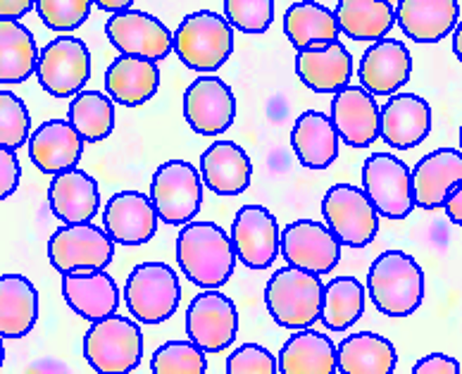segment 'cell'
I'll return each instance as SVG.
<instances>
[{
	"label": "cell",
	"mask_w": 462,
	"mask_h": 374,
	"mask_svg": "<svg viewBox=\"0 0 462 374\" xmlns=\"http://www.w3.org/2000/svg\"><path fill=\"white\" fill-rule=\"evenodd\" d=\"M177 263L199 289H222L236 267V248L219 224L191 220L179 231Z\"/></svg>",
	"instance_id": "obj_1"
},
{
	"label": "cell",
	"mask_w": 462,
	"mask_h": 374,
	"mask_svg": "<svg viewBox=\"0 0 462 374\" xmlns=\"http://www.w3.org/2000/svg\"><path fill=\"white\" fill-rule=\"evenodd\" d=\"M367 291L379 313L408 317L424 301V272L415 257L403 250H383L370 265Z\"/></svg>",
	"instance_id": "obj_2"
},
{
	"label": "cell",
	"mask_w": 462,
	"mask_h": 374,
	"mask_svg": "<svg viewBox=\"0 0 462 374\" xmlns=\"http://www.w3.org/2000/svg\"><path fill=\"white\" fill-rule=\"evenodd\" d=\"M324 284L319 275L286 265L270 276L264 303L272 320L284 329H308L322 317Z\"/></svg>",
	"instance_id": "obj_3"
},
{
	"label": "cell",
	"mask_w": 462,
	"mask_h": 374,
	"mask_svg": "<svg viewBox=\"0 0 462 374\" xmlns=\"http://www.w3.org/2000/svg\"><path fill=\"white\" fill-rule=\"evenodd\" d=\"M226 17L199 10L186 14L174 32V53L189 70L215 72L234 53V32Z\"/></svg>",
	"instance_id": "obj_4"
},
{
	"label": "cell",
	"mask_w": 462,
	"mask_h": 374,
	"mask_svg": "<svg viewBox=\"0 0 462 374\" xmlns=\"http://www.w3.org/2000/svg\"><path fill=\"white\" fill-rule=\"evenodd\" d=\"M84 358L100 374L134 372L143 360L139 322L122 315L96 320L84 336Z\"/></svg>",
	"instance_id": "obj_5"
},
{
	"label": "cell",
	"mask_w": 462,
	"mask_h": 374,
	"mask_svg": "<svg viewBox=\"0 0 462 374\" xmlns=\"http://www.w3.org/2000/svg\"><path fill=\"white\" fill-rule=\"evenodd\" d=\"M125 301L141 324H162L177 313L181 301L179 276L167 263H141L129 272Z\"/></svg>",
	"instance_id": "obj_6"
},
{
	"label": "cell",
	"mask_w": 462,
	"mask_h": 374,
	"mask_svg": "<svg viewBox=\"0 0 462 374\" xmlns=\"http://www.w3.org/2000/svg\"><path fill=\"white\" fill-rule=\"evenodd\" d=\"M41 89L53 98H72L91 79V53L87 43L69 33H60L46 48H41L36 62Z\"/></svg>",
	"instance_id": "obj_7"
},
{
	"label": "cell",
	"mask_w": 462,
	"mask_h": 374,
	"mask_svg": "<svg viewBox=\"0 0 462 374\" xmlns=\"http://www.w3.org/2000/svg\"><path fill=\"white\" fill-rule=\"evenodd\" d=\"M151 201L165 224H186L203 205V177L186 160H167L155 170Z\"/></svg>",
	"instance_id": "obj_8"
},
{
	"label": "cell",
	"mask_w": 462,
	"mask_h": 374,
	"mask_svg": "<svg viewBox=\"0 0 462 374\" xmlns=\"http://www.w3.org/2000/svg\"><path fill=\"white\" fill-rule=\"evenodd\" d=\"M322 215L327 227L348 248H365L379 234V212L365 189L353 184L331 186L322 198Z\"/></svg>",
	"instance_id": "obj_9"
},
{
	"label": "cell",
	"mask_w": 462,
	"mask_h": 374,
	"mask_svg": "<svg viewBox=\"0 0 462 374\" xmlns=\"http://www.w3.org/2000/svg\"><path fill=\"white\" fill-rule=\"evenodd\" d=\"M363 189L386 220H405L415 210L412 170L391 153H374L365 160Z\"/></svg>",
	"instance_id": "obj_10"
},
{
	"label": "cell",
	"mask_w": 462,
	"mask_h": 374,
	"mask_svg": "<svg viewBox=\"0 0 462 374\" xmlns=\"http://www.w3.org/2000/svg\"><path fill=\"white\" fill-rule=\"evenodd\" d=\"M186 334L205 353H222L236 341L238 313L229 295L205 289L186 308Z\"/></svg>",
	"instance_id": "obj_11"
},
{
	"label": "cell",
	"mask_w": 462,
	"mask_h": 374,
	"mask_svg": "<svg viewBox=\"0 0 462 374\" xmlns=\"http://www.w3.org/2000/svg\"><path fill=\"white\" fill-rule=\"evenodd\" d=\"M115 257V241L96 224H65L48 241V260L62 272L77 267L106 269Z\"/></svg>",
	"instance_id": "obj_12"
},
{
	"label": "cell",
	"mask_w": 462,
	"mask_h": 374,
	"mask_svg": "<svg viewBox=\"0 0 462 374\" xmlns=\"http://www.w3.org/2000/svg\"><path fill=\"white\" fill-rule=\"evenodd\" d=\"M344 243L334 231L315 220H296L282 231V256L286 265L308 269L315 275H329L341 260Z\"/></svg>",
	"instance_id": "obj_13"
},
{
	"label": "cell",
	"mask_w": 462,
	"mask_h": 374,
	"mask_svg": "<svg viewBox=\"0 0 462 374\" xmlns=\"http://www.w3.org/2000/svg\"><path fill=\"white\" fill-rule=\"evenodd\" d=\"M106 36L122 55H139L155 62L165 60L174 48L172 32L158 17L132 7L113 13L106 22Z\"/></svg>",
	"instance_id": "obj_14"
},
{
	"label": "cell",
	"mask_w": 462,
	"mask_h": 374,
	"mask_svg": "<svg viewBox=\"0 0 462 374\" xmlns=\"http://www.w3.org/2000/svg\"><path fill=\"white\" fill-rule=\"evenodd\" d=\"M184 117L199 136H219L236 119V96L225 81L205 74L186 89Z\"/></svg>",
	"instance_id": "obj_15"
},
{
	"label": "cell",
	"mask_w": 462,
	"mask_h": 374,
	"mask_svg": "<svg viewBox=\"0 0 462 374\" xmlns=\"http://www.w3.org/2000/svg\"><path fill=\"white\" fill-rule=\"evenodd\" d=\"M231 241L236 248V257L245 267L267 269L282 250L277 217L263 205H244L234 217Z\"/></svg>",
	"instance_id": "obj_16"
},
{
	"label": "cell",
	"mask_w": 462,
	"mask_h": 374,
	"mask_svg": "<svg viewBox=\"0 0 462 374\" xmlns=\"http://www.w3.org/2000/svg\"><path fill=\"white\" fill-rule=\"evenodd\" d=\"M158 220L151 196L139 191H119L103 210V229L119 246H143L155 237Z\"/></svg>",
	"instance_id": "obj_17"
},
{
	"label": "cell",
	"mask_w": 462,
	"mask_h": 374,
	"mask_svg": "<svg viewBox=\"0 0 462 374\" xmlns=\"http://www.w3.org/2000/svg\"><path fill=\"white\" fill-rule=\"evenodd\" d=\"M331 122L341 141L353 148H367L379 138L382 108L365 86H344L331 98Z\"/></svg>",
	"instance_id": "obj_18"
},
{
	"label": "cell",
	"mask_w": 462,
	"mask_h": 374,
	"mask_svg": "<svg viewBox=\"0 0 462 374\" xmlns=\"http://www.w3.org/2000/svg\"><path fill=\"white\" fill-rule=\"evenodd\" d=\"M412 55L403 41L379 39L365 51L357 79L372 96H393L410 81Z\"/></svg>",
	"instance_id": "obj_19"
},
{
	"label": "cell",
	"mask_w": 462,
	"mask_h": 374,
	"mask_svg": "<svg viewBox=\"0 0 462 374\" xmlns=\"http://www.w3.org/2000/svg\"><path fill=\"white\" fill-rule=\"evenodd\" d=\"M62 295L67 305L88 322L115 315L119 308L117 282L98 267H77L62 272Z\"/></svg>",
	"instance_id": "obj_20"
},
{
	"label": "cell",
	"mask_w": 462,
	"mask_h": 374,
	"mask_svg": "<svg viewBox=\"0 0 462 374\" xmlns=\"http://www.w3.org/2000/svg\"><path fill=\"white\" fill-rule=\"evenodd\" d=\"M431 132V108L417 93H393L382 108L379 138L396 151H410Z\"/></svg>",
	"instance_id": "obj_21"
},
{
	"label": "cell",
	"mask_w": 462,
	"mask_h": 374,
	"mask_svg": "<svg viewBox=\"0 0 462 374\" xmlns=\"http://www.w3.org/2000/svg\"><path fill=\"white\" fill-rule=\"evenodd\" d=\"M296 74L312 91L337 93L348 86L353 77V58L338 39L318 41L298 51Z\"/></svg>",
	"instance_id": "obj_22"
},
{
	"label": "cell",
	"mask_w": 462,
	"mask_h": 374,
	"mask_svg": "<svg viewBox=\"0 0 462 374\" xmlns=\"http://www.w3.org/2000/svg\"><path fill=\"white\" fill-rule=\"evenodd\" d=\"M29 158L43 174L77 167L84 155V138L69 119H48L29 136Z\"/></svg>",
	"instance_id": "obj_23"
},
{
	"label": "cell",
	"mask_w": 462,
	"mask_h": 374,
	"mask_svg": "<svg viewBox=\"0 0 462 374\" xmlns=\"http://www.w3.org/2000/svg\"><path fill=\"white\" fill-rule=\"evenodd\" d=\"M48 205L62 224L91 222L100 210L98 182L79 167L53 174L48 186Z\"/></svg>",
	"instance_id": "obj_24"
},
{
	"label": "cell",
	"mask_w": 462,
	"mask_h": 374,
	"mask_svg": "<svg viewBox=\"0 0 462 374\" xmlns=\"http://www.w3.org/2000/svg\"><path fill=\"white\" fill-rule=\"evenodd\" d=\"M396 24L415 43H439L460 20L457 0H398Z\"/></svg>",
	"instance_id": "obj_25"
},
{
	"label": "cell",
	"mask_w": 462,
	"mask_h": 374,
	"mask_svg": "<svg viewBox=\"0 0 462 374\" xmlns=\"http://www.w3.org/2000/svg\"><path fill=\"white\" fill-rule=\"evenodd\" d=\"M462 179V151L439 148L424 155L412 170V193L415 205L431 212L443 208L448 191Z\"/></svg>",
	"instance_id": "obj_26"
},
{
	"label": "cell",
	"mask_w": 462,
	"mask_h": 374,
	"mask_svg": "<svg viewBox=\"0 0 462 374\" xmlns=\"http://www.w3.org/2000/svg\"><path fill=\"white\" fill-rule=\"evenodd\" d=\"M200 177L212 193L238 196L251 186V158L234 141H215L200 155Z\"/></svg>",
	"instance_id": "obj_27"
},
{
	"label": "cell",
	"mask_w": 462,
	"mask_h": 374,
	"mask_svg": "<svg viewBox=\"0 0 462 374\" xmlns=\"http://www.w3.org/2000/svg\"><path fill=\"white\" fill-rule=\"evenodd\" d=\"M107 96L119 106L139 108L158 93L160 70L155 60L139 55H122L107 67L106 72Z\"/></svg>",
	"instance_id": "obj_28"
},
{
	"label": "cell",
	"mask_w": 462,
	"mask_h": 374,
	"mask_svg": "<svg viewBox=\"0 0 462 374\" xmlns=\"http://www.w3.org/2000/svg\"><path fill=\"white\" fill-rule=\"evenodd\" d=\"M338 141L341 138L331 117L319 110H305L291 132L293 153L308 170H327L338 158Z\"/></svg>",
	"instance_id": "obj_29"
},
{
	"label": "cell",
	"mask_w": 462,
	"mask_h": 374,
	"mask_svg": "<svg viewBox=\"0 0 462 374\" xmlns=\"http://www.w3.org/2000/svg\"><path fill=\"white\" fill-rule=\"evenodd\" d=\"M282 374H334L338 372L337 346L329 336L315 329H296V334L279 353Z\"/></svg>",
	"instance_id": "obj_30"
},
{
	"label": "cell",
	"mask_w": 462,
	"mask_h": 374,
	"mask_svg": "<svg viewBox=\"0 0 462 374\" xmlns=\"http://www.w3.org/2000/svg\"><path fill=\"white\" fill-rule=\"evenodd\" d=\"M39 320V291L22 275L0 276V336L22 339Z\"/></svg>",
	"instance_id": "obj_31"
},
{
	"label": "cell",
	"mask_w": 462,
	"mask_h": 374,
	"mask_svg": "<svg viewBox=\"0 0 462 374\" xmlns=\"http://www.w3.org/2000/svg\"><path fill=\"white\" fill-rule=\"evenodd\" d=\"M338 372L344 374H391L398 365V353L389 339L374 332H357L337 346Z\"/></svg>",
	"instance_id": "obj_32"
},
{
	"label": "cell",
	"mask_w": 462,
	"mask_h": 374,
	"mask_svg": "<svg viewBox=\"0 0 462 374\" xmlns=\"http://www.w3.org/2000/svg\"><path fill=\"white\" fill-rule=\"evenodd\" d=\"M334 14L350 41H379L396 24L389 0H338Z\"/></svg>",
	"instance_id": "obj_33"
},
{
	"label": "cell",
	"mask_w": 462,
	"mask_h": 374,
	"mask_svg": "<svg viewBox=\"0 0 462 374\" xmlns=\"http://www.w3.org/2000/svg\"><path fill=\"white\" fill-rule=\"evenodd\" d=\"M39 48L22 22L0 17V84H22L36 72Z\"/></svg>",
	"instance_id": "obj_34"
},
{
	"label": "cell",
	"mask_w": 462,
	"mask_h": 374,
	"mask_svg": "<svg viewBox=\"0 0 462 374\" xmlns=\"http://www.w3.org/2000/svg\"><path fill=\"white\" fill-rule=\"evenodd\" d=\"M284 33L289 36L291 46L300 51L318 41H337L341 29L337 14L329 7L319 5L315 0H300L286 10Z\"/></svg>",
	"instance_id": "obj_35"
},
{
	"label": "cell",
	"mask_w": 462,
	"mask_h": 374,
	"mask_svg": "<svg viewBox=\"0 0 462 374\" xmlns=\"http://www.w3.org/2000/svg\"><path fill=\"white\" fill-rule=\"evenodd\" d=\"M365 313V286L356 276H337L324 286L322 317L331 332H346Z\"/></svg>",
	"instance_id": "obj_36"
},
{
	"label": "cell",
	"mask_w": 462,
	"mask_h": 374,
	"mask_svg": "<svg viewBox=\"0 0 462 374\" xmlns=\"http://www.w3.org/2000/svg\"><path fill=\"white\" fill-rule=\"evenodd\" d=\"M67 117L87 144H100L115 129V103L106 93L79 91L69 103Z\"/></svg>",
	"instance_id": "obj_37"
},
{
	"label": "cell",
	"mask_w": 462,
	"mask_h": 374,
	"mask_svg": "<svg viewBox=\"0 0 462 374\" xmlns=\"http://www.w3.org/2000/svg\"><path fill=\"white\" fill-rule=\"evenodd\" d=\"M152 374H203L208 372L205 351L189 341H167L151 358Z\"/></svg>",
	"instance_id": "obj_38"
},
{
	"label": "cell",
	"mask_w": 462,
	"mask_h": 374,
	"mask_svg": "<svg viewBox=\"0 0 462 374\" xmlns=\"http://www.w3.org/2000/svg\"><path fill=\"white\" fill-rule=\"evenodd\" d=\"M32 136V117L20 96L13 91H0V145L22 148Z\"/></svg>",
	"instance_id": "obj_39"
},
{
	"label": "cell",
	"mask_w": 462,
	"mask_h": 374,
	"mask_svg": "<svg viewBox=\"0 0 462 374\" xmlns=\"http://www.w3.org/2000/svg\"><path fill=\"white\" fill-rule=\"evenodd\" d=\"M93 0H36V13L48 29L58 33L79 29L91 14Z\"/></svg>",
	"instance_id": "obj_40"
},
{
	"label": "cell",
	"mask_w": 462,
	"mask_h": 374,
	"mask_svg": "<svg viewBox=\"0 0 462 374\" xmlns=\"http://www.w3.org/2000/svg\"><path fill=\"white\" fill-rule=\"evenodd\" d=\"M225 17L244 33H264L274 22V0H225Z\"/></svg>",
	"instance_id": "obj_41"
},
{
	"label": "cell",
	"mask_w": 462,
	"mask_h": 374,
	"mask_svg": "<svg viewBox=\"0 0 462 374\" xmlns=\"http://www.w3.org/2000/svg\"><path fill=\"white\" fill-rule=\"evenodd\" d=\"M279 372V362L267 348L258 343H245L236 348L226 360V374H274Z\"/></svg>",
	"instance_id": "obj_42"
},
{
	"label": "cell",
	"mask_w": 462,
	"mask_h": 374,
	"mask_svg": "<svg viewBox=\"0 0 462 374\" xmlns=\"http://www.w3.org/2000/svg\"><path fill=\"white\" fill-rule=\"evenodd\" d=\"M22 179L20 160L14 155L13 148L0 145V201H5L17 191Z\"/></svg>",
	"instance_id": "obj_43"
},
{
	"label": "cell",
	"mask_w": 462,
	"mask_h": 374,
	"mask_svg": "<svg viewBox=\"0 0 462 374\" xmlns=\"http://www.w3.org/2000/svg\"><path fill=\"white\" fill-rule=\"evenodd\" d=\"M412 374H460V362L443 353H431L417 360Z\"/></svg>",
	"instance_id": "obj_44"
},
{
	"label": "cell",
	"mask_w": 462,
	"mask_h": 374,
	"mask_svg": "<svg viewBox=\"0 0 462 374\" xmlns=\"http://www.w3.org/2000/svg\"><path fill=\"white\" fill-rule=\"evenodd\" d=\"M443 212H446L450 222L462 227V179L448 191V196L443 201Z\"/></svg>",
	"instance_id": "obj_45"
},
{
	"label": "cell",
	"mask_w": 462,
	"mask_h": 374,
	"mask_svg": "<svg viewBox=\"0 0 462 374\" xmlns=\"http://www.w3.org/2000/svg\"><path fill=\"white\" fill-rule=\"evenodd\" d=\"M36 7V0H0V17L5 20H22Z\"/></svg>",
	"instance_id": "obj_46"
},
{
	"label": "cell",
	"mask_w": 462,
	"mask_h": 374,
	"mask_svg": "<svg viewBox=\"0 0 462 374\" xmlns=\"http://www.w3.org/2000/svg\"><path fill=\"white\" fill-rule=\"evenodd\" d=\"M134 3L136 0H93V5H98L106 13H122V10H129Z\"/></svg>",
	"instance_id": "obj_47"
},
{
	"label": "cell",
	"mask_w": 462,
	"mask_h": 374,
	"mask_svg": "<svg viewBox=\"0 0 462 374\" xmlns=\"http://www.w3.org/2000/svg\"><path fill=\"white\" fill-rule=\"evenodd\" d=\"M453 53L462 65V22H457L456 29H453Z\"/></svg>",
	"instance_id": "obj_48"
},
{
	"label": "cell",
	"mask_w": 462,
	"mask_h": 374,
	"mask_svg": "<svg viewBox=\"0 0 462 374\" xmlns=\"http://www.w3.org/2000/svg\"><path fill=\"white\" fill-rule=\"evenodd\" d=\"M3 362H5V346H3V336H0V369H3Z\"/></svg>",
	"instance_id": "obj_49"
},
{
	"label": "cell",
	"mask_w": 462,
	"mask_h": 374,
	"mask_svg": "<svg viewBox=\"0 0 462 374\" xmlns=\"http://www.w3.org/2000/svg\"><path fill=\"white\" fill-rule=\"evenodd\" d=\"M460 148H462V126H460Z\"/></svg>",
	"instance_id": "obj_50"
},
{
	"label": "cell",
	"mask_w": 462,
	"mask_h": 374,
	"mask_svg": "<svg viewBox=\"0 0 462 374\" xmlns=\"http://www.w3.org/2000/svg\"><path fill=\"white\" fill-rule=\"evenodd\" d=\"M389 3H391V0H389Z\"/></svg>",
	"instance_id": "obj_51"
}]
</instances>
